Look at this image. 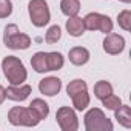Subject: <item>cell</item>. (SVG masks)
<instances>
[{"instance_id":"1","label":"cell","mask_w":131,"mask_h":131,"mask_svg":"<svg viewBox=\"0 0 131 131\" xmlns=\"http://www.w3.org/2000/svg\"><path fill=\"white\" fill-rule=\"evenodd\" d=\"M2 70H3V74H5V77L8 79V82L11 85H22L28 77L25 65L16 56H8V57L3 59Z\"/></svg>"},{"instance_id":"2","label":"cell","mask_w":131,"mask_h":131,"mask_svg":"<svg viewBox=\"0 0 131 131\" xmlns=\"http://www.w3.org/2000/svg\"><path fill=\"white\" fill-rule=\"evenodd\" d=\"M3 43L6 48H11V49H28L31 46V37L28 34L20 32L19 26L11 23V25L5 26Z\"/></svg>"},{"instance_id":"3","label":"cell","mask_w":131,"mask_h":131,"mask_svg":"<svg viewBox=\"0 0 131 131\" xmlns=\"http://www.w3.org/2000/svg\"><path fill=\"white\" fill-rule=\"evenodd\" d=\"M8 120L16 125V126H36L39 122H40V117L28 106V108H23V106H14L9 110L8 113Z\"/></svg>"},{"instance_id":"4","label":"cell","mask_w":131,"mask_h":131,"mask_svg":"<svg viewBox=\"0 0 131 131\" xmlns=\"http://www.w3.org/2000/svg\"><path fill=\"white\" fill-rule=\"evenodd\" d=\"M85 128L86 131H113L111 120L99 108H91L85 114Z\"/></svg>"},{"instance_id":"5","label":"cell","mask_w":131,"mask_h":131,"mask_svg":"<svg viewBox=\"0 0 131 131\" xmlns=\"http://www.w3.org/2000/svg\"><path fill=\"white\" fill-rule=\"evenodd\" d=\"M28 13H29L31 23L37 28H43L45 25H48L51 19L49 8L45 0H31L28 3Z\"/></svg>"},{"instance_id":"6","label":"cell","mask_w":131,"mask_h":131,"mask_svg":"<svg viewBox=\"0 0 131 131\" xmlns=\"http://www.w3.org/2000/svg\"><path fill=\"white\" fill-rule=\"evenodd\" d=\"M83 26L88 31H100L103 34H110L113 31V20L108 16L90 13L83 17Z\"/></svg>"},{"instance_id":"7","label":"cell","mask_w":131,"mask_h":131,"mask_svg":"<svg viewBox=\"0 0 131 131\" xmlns=\"http://www.w3.org/2000/svg\"><path fill=\"white\" fill-rule=\"evenodd\" d=\"M56 120L63 131H76L79 128V120L76 116V111L70 106H62L56 113Z\"/></svg>"},{"instance_id":"8","label":"cell","mask_w":131,"mask_h":131,"mask_svg":"<svg viewBox=\"0 0 131 131\" xmlns=\"http://www.w3.org/2000/svg\"><path fill=\"white\" fill-rule=\"evenodd\" d=\"M125 49V39L120 34H106V37L103 39V51L106 54L111 56H117Z\"/></svg>"},{"instance_id":"9","label":"cell","mask_w":131,"mask_h":131,"mask_svg":"<svg viewBox=\"0 0 131 131\" xmlns=\"http://www.w3.org/2000/svg\"><path fill=\"white\" fill-rule=\"evenodd\" d=\"M39 90H40L42 94H45L48 97H52V96L60 93L62 80L59 77H45L39 82Z\"/></svg>"},{"instance_id":"10","label":"cell","mask_w":131,"mask_h":131,"mask_svg":"<svg viewBox=\"0 0 131 131\" xmlns=\"http://www.w3.org/2000/svg\"><path fill=\"white\" fill-rule=\"evenodd\" d=\"M5 91H6V97L8 99H11L14 102H23V100H26L29 97L32 88L29 85H23L22 83V85H11Z\"/></svg>"},{"instance_id":"11","label":"cell","mask_w":131,"mask_h":131,"mask_svg":"<svg viewBox=\"0 0 131 131\" xmlns=\"http://www.w3.org/2000/svg\"><path fill=\"white\" fill-rule=\"evenodd\" d=\"M68 59L73 65H76V67H82V65H85L88 60H90V51L83 46H74L70 49L68 52Z\"/></svg>"},{"instance_id":"12","label":"cell","mask_w":131,"mask_h":131,"mask_svg":"<svg viewBox=\"0 0 131 131\" xmlns=\"http://www.w3.org/2000/svg\"><path fill=\"white\" fill-rule=\"evenodd\" d=\"M67 31H68V34L73 36V37H80V36L85 32L83 19H80V17H77V16L68 17V20H67Z\"/></svg>"},{"instance_id":"13","label":"cell","mask_w":131,"mask_h":131,"mask_svg":"<svg viewBox=\"0 0 131 131\" xmlns=\"http://www.w3.org/2000/svg\"><path fill=\"white\" fill-rule=\"evenodd\" d=\"M31 67L36 73H48V62H46V52L39 51L31 59Z\"/></svg>"},{"instance_id":"14","label":"cell","mask_w":131,"mask_h":131,"mask_svg":"<svg viewBox=\"0 0 131 131\" xmlns=\"http://www.w3.org/2000/svg\"><path fill=\"white\" fill-rule=\"evenodd\" d=\"M114 116L122 126L131 128V110L128 105H120L117 110H114Z\"/></svg>"},{"instance_id":"15","label":"cell","mask_w":131,"mask_h":131,"mask_svg":"<svg viewBox=\"0 0 131 131\" xmlns=\"http://www.w3.org/2000/svg\"><path fill=\"white\" fill-rule=\"evenodd\" d=\"M60 11L68 17L77 16L79 11H80V2L79 0H62L60 2Z\"/></svg>"},{"instance_id":"16","label":"cell","mask_w":131,"mask_h":131,"mask_svg":"<svg viewBox=\"0 0 131 131\" xmlns=\"http://www.w3.org/2000/svg\"><path fill=\"white\" fill-rule=\"evenodd\" d=\"M46 62H48V71H57L63 67L65 59L60 52H46Z\"/></svg>"},{"instance_id":"17","label":"cell","mask_w":131,"mask_h":131,"mask_svg":"<svg viewBox=\"0 0 131 131\" xmlns=\"http://www.w3.org/2000/svg\"><path fill=\"white\" fill-rule=\"evenodd\" d=\"M29 108L40 117V120L46 119L48 114H49V106H48V103H46L43 99H34V100L31 102Z\"/></svg>"},{"instance_id":"18","label":"cell","mask_w":131,"mask_h":131,"mask_svg":"<svg viewBox=\"0 0 131 131\" xmlns=\"http://www.w3.org/2000/svg\"><path fill=\"white\" fill-rule=\"evenodd\" d=\"M113 94V85L106 80H99L96 85H94V96L99 99V100H103L106 96Z\"/></svg>"},{"instance_id":"19","label":"cell","mask_w":131,"mask_h":131,"mask_svg":"<svg viewBox=\"0 0 131 131\" xmlns=\"http://www.w3.org/2000/svg\"><path fill=\"white\" fill-rule=\"evenodd\" d=\"M71 99H73V106L77 111H83L90 105V94H88V91H80V93L74 94Z\"/></svg>"},{"instance_id":"20","label":"cell","mask_w":131,"mask_h":131,"mask_svg":"<svg viewBox=\"0 0 131 131\" xmlns=\"http://www.w3.org/2000/svg\"><path fill=\"white\" fill-rule=\"evenodd\" d=\"M88 90V85H86V82L83 80V79H74V80H71L70 83H68V86H67V94L70 96V97H73L74 94H77V93H80V91H86Z\"/></svg>"},{"instance_id":"21","label":"cell","mask_w":131,"mask_h":131,"mask_svg":"<svg viewBox=\"0 0 131 131\" xmlns=\"http://www.w3.org/2000/svg\"><path fill=\"white\" fill-rule=\"evenodd\" d=\"M60 37H62V29H60V26L52 25V26L48 28V31H46V34H45V42L49 43V45H52V43H57V42L60 40Z\"/></svg>"},{"instance_id":"22","label":"cell","mask_w":131,"mask_h":131,"mask_svg":"<svg viewBox=\"0 0 131 131\" xmlns=\"http://www.w3.org/2000/svg\"><path fill=\"white\" fill-rule=\"evenodd\" d=\"M117 22H119V26L123 31H129L131 29V11L129 9H123L122 13H119Z\"/></svg>"},{"instance_id":"23","label":"cell","mask_w":131,"mask_h":131,"mask_svg":"<svg viewBox=\"0 0 131 131\" xmlns=\"http://www.w3.org/2000/svg\"><path fill=\"white\" fill-rule=\"evenodd\" d=\"M103 106L105 108H108V110H117L120 105H122V100H120V97H117V96H114V94H110V96H106L103 100Z\"/></svg>"},{"instance_id":"24","label":"cell","mask_w":131,"mask_h":131,"mask_svg":"<svg viewBox=\"0 0 131 131\" xmlns=\"http://www.w3.org/2000/svg\"><path fill=\"white\" fill-rule=\"evenodd\" d=\"M13 14L11 0H0V19H6Z\"/></svg>"},{"instance_id":"25","label":"cell","mask_w":131,"mask_h":131,"mask_svg":"<svg viewBox=\"0 0 131 131\" xmlns=\"http://www.w3.org/2000/svg\"><path fill=\"white\" fill-rule=\"evenodd\" d=\"M5 99H6V91H5V88L2 85H0V105L5 102Z\"/></svg>"},{"instance_id":"26","label":"cell","mask_w":131,"mask_h":131,"mask_svg":"<svg viewBox=\"0 0 131 131\" xmlns=\"http://www.w3.org/2000/svg\"><path fill=\"white\" fill-rule=\"evenodd\" d=\"M120 2H123V3H131V0H120Z\"/></svg>"}]
</instances>
